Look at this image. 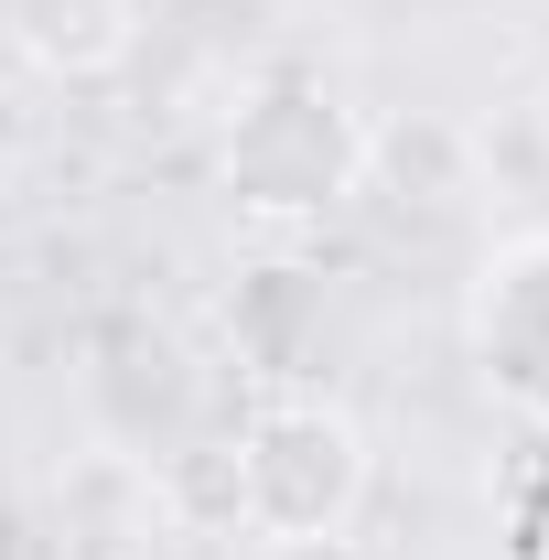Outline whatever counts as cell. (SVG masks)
Returning <instances> with one entry per match:
<instances>
[{
	"label": "cell",
	"mask_w": 549,
	"mask_h": 560,
	"mask_svg": "<svg viewBox=\"0 0 549 560\" xmlns=\"http://www.w3.org/2000/svg\"><path fill=\"white\" fill-rule=\"evenodd\" d=\"M226 184L248 215H324L355 184V130L335 119V97L313 86H270L237 108L226 130Z\"/></svg>",
	"instance_id": "obj_2"
},
{
	"label": "cell",
	"mask_w": 549,
	"mask_h": 560,
	"mask_svg": "<svg viewBox=\"0 0 549 560\" xmlns=\"http://www.w3.org/2000/svg\"><path fill=\"white\" fill-rule=\"evenodd\" d=\"M140 44L130 0H11V55H33V66L55 75V86H97V75H119Z\"/></svg>",
	"instance_id": "obj_4"
},
{
	"label": "cell",
	"mask_w": 549,
	"mask_h": 560,
	"mask_svg": "<svg viewBox=\"0 0 549 560\" xmlns=\"http://www.w3.org/2000/svg\"><path fill=\"white\" fill-rule=\"evenodd\" d=\"M528 119H539V151H549V86H539V108H528Z\"/></svg>",
	"instance_id": "obj_8"
},
{
	"label": "cell",
	"mask_w": 549,
	"mask_h": 560,
	"mask_svg": "<svg viewBox=\"0 0 549 560\" xmlns=\"http://www.w3.org/2000/svg\"><path fill=\"white\" fill-rule=\"evenodd\" d=\"M237 475H248V539H324L355 528L366 506V431L335 399H270L237 431Z\"/></svg>",
	"instance_id": "obj_1"
},
{
	"label": "cell",
	"mask_w": 549,
	"mask_h": 560,
	"mask_svg": "<svg viewBox=\"0 0 549 560\" xmlns=\"http://www.w3.org/2000/svg\"><path fill=\"white\" fill-rule=\"evenodd\" d=\"M151 517H173L184 539H237V528H248L237 431H226V442H173V453L151 464Z\"/></svg>",
	"instance_id": "obj_5"
},
{
	"label": "cell",
	"mask_w": 549,
	"mask_h": 560,
	"mask_svg": "<svg viewBox=\"0 0 549 560\" xmlns=\"http://www.w3.org/2000/svg\"><path fill=\"white\" fill-rule=\"evenodd\" d=\"M22 539H33V528H22V506L0 495V560H33V550H22Z\"/></svg>",
	"instance_id": "obj_7"
},
{
	"label": "cell",
	"mask_w": 549,
	"mask_h": 560,
	"mask_svg": "<svg viewBox=\"0 0 549 560\" xmlns=\"http://www.w3.org/2000/svg\"><path fill=\"white\" fill-rule=\"evenodd\" d=\"M259 560H366L355 528H324V539H259Z\"/></svg>",
	"instance_id": "obj_6"
},
{
	"label": "cell",
	"mask_w": 549,
	"mask_h": 560,
	"mask_svg": "<svg viewBox=\"0 0 549 560\" xmlns=\"http://www.w3.org/2000/svg\"><path fill=\"white\" fill-rule=\"evenodd\" d=\"M0 44H11V0H0Z\"/></svg>",
	"instance_id": "obj_9"
},
{
	"label": "cell",
	"mask_w": 549,
	"mask_h": 560,
	"mask_svg": "<svg viewBox=\"0 0 549 560\" xmlns=\"http://www.w3.org/2000/svg\"><path fill=\"white\" fill-rule=\"evenodd\" d=\"M355 184L366 195H388L399 215H453L475 195V130H453V119H377V130H355Z\"/></svg>",
	"instance_id": "obj_3"
}]
</instances>
